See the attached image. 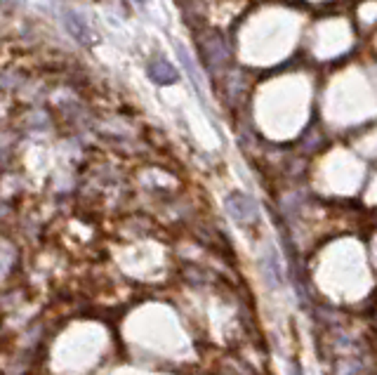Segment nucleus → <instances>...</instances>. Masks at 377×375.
I'll use <instances>...</instances> for the list:
<instances>
[{"instance_id": "nucleus-2", "label": "nucleus", "mask_w": 377, "mask_h": 375, "mask_svg": "<svg viewBox=\"0 0 377 375\" xmlns=\"http://www.w3.org/2000/svg\"><path fill=\"white\" fill-rule=\"evenodd\" d=\"M226 210H229V215L236 219V222H255L257 215H260L255 201L250 199V196L238 194V192L226 199Z\"/></svg>"}, {"instance_id": "nucleus-5", "label": "nucleus", "mask_w": 377, "mask_h": 375, "mask_svg": "<svg viewBox=\"0 0 377 375\" xmlns=\"http://www.w3.org/2000/svg\"><path fill=\"white\" fill-rule=\"evenodd\" d=\"M177 55H179V59H182V62H184V67H187L189 76H191V81H194V85H196V90H199V92H203V88H201V76H199V71H196L194 62H191L189 52L184 50L182 45H177Z\"/></svg>"}, {"instance_id": "nucleus-3", "label": "nucleus", "mask_w": 377, "mask_h": 375, "mask_svg": "<svg viewBox=\"0 0 377 375\" xmlns=\"http://www.w3.org/2000/svg\"><path fill=\"white\" fill-rule=\"evenodd\" d=\"M64 24H67V31L74 35V38H76L81 45H90V43H92V33H90L87 22L83 19V17L78 15V12H74V10L64 12Z\"/></svg>"}, {"instance_id": "nucleus-7", "label": "nucleus", "mask_w": 377, "mask_h": 375, "mask_svg": "<svg viewBox=\"0 0 377 375\" xmlns=\"http://www.w3.org/2000/svg\"><path fill=\"white\" fill-rule=\"evenodd\" d=\"M137 3H146V0H137Z\"/></svg>"}, {"instance_id": "nucleus-4", "label": "nucleus", "mask_w": 377, "mask_h": 375, "mask_svg": "<svg viewBox=\"0 0 377 375\" xmlns=\"http://www.w3.org/2000/svg\"><path fill=\"white\" fill-rule=\"evenodd\" d=\"M149 78L153 83H158V85H170V83H175L179 78V76H177V69L172 67L170 62L156 59V62L149 64Z\"/></svg>"}, {"instance_id": "nucleus-6", "label": "nucleus", "mask_w": 377, "mask_h": 375, "mask_svg": "<svg viewBox=\"0 0 377 375\" xmlns=\"http://www.w3.org/2000/svg\"><path fill=\"white\" fill-rule=\"evenodd\" d=\"M0 5H5V8H17V5H22V0H0Z\"/></svg>"}, {"instance_id": "nucleus-1", "label": "nucleus", "mask_w": 377, "mask_h": 375, "mask_svg": "<svg viewBox=\"0 0 377 375\" xmlns=\"http://www.w3.org/2000/svg\"><path fill=\"white\" fill-rule=\"evenodd\" d=\"M201 52L210 69H217V67H222L224 62H229V45H226V40L222 35L215 31H210L201 40Z\"/></svg>"}]
</instances>
